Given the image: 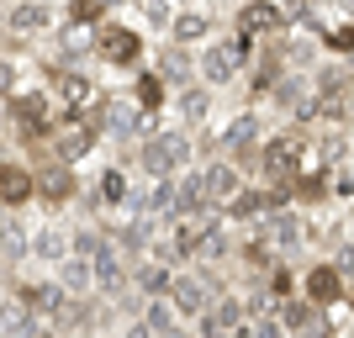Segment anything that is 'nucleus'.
I'll list each match as a JSON object with an SVG mask.
<instances>
[{"label":"nucleus","mask_w":354,"mask_h":338,"mask_svg":"<svg viewBox=\"0 0 354 338\" xmlns=\"http://www.w3.org/2000/svg\"><path fill=\"white\" fill-rule=\"evenodd\" d=\"M217 296H227V291H222V280L201 265V270H185V275H169L164 301H169V312H175V317H201Z\"/></svg>","instance_id":"nucleus-1"},{"label":"nucleus","mask_w":354,"mask_h":338,"mask_svg":"<svg viewBox=\"0 0 354 338\" xmlns=\"http://www.w3.org/2000/svg\"><path fill=\"white\" fill-rule=\"evenodd\" d=\"M101 111V106H95ZM95 111L90 117H64V122H53V133H48V148H53V164H80L90 153V148L101 143V122H95Z\"/></svg>","instance_id":"nucleus-2"},{"label":"nucleus","mask_w":354,"mask_h":338,"mask_svg":"<svg viewBox=\"0 0 354 338\" xmlns=\"http://www.w3.org/2000/svg\"><path fill=\"white\" fill-rule=\"evenodd\" d=\"M249 53L254 48L249 43H238V37H227V43H201V53H196V79L201 85H233L238 79V69L249 64Z\"/></svg>","instance_id":"nucleus-3"},{"label":"nucleus","mask_w":354,"mask_h":338,"mask_svg":"<svg viewBox=\"0 0 354 338\" xmlns=\"http://www.w3.org/2000/svg\"><path fill=\"white\" fill-rule=\"evenodd\" d=\"M11 127H16V138L21 143H48V133H53V117H48V101L43 95H11Z\"/></svg>","instance_id":"nucleus-4"},{"label":"nucleus","mask_w":354,"mask_h":338,"mask_svg":"<svg viewBox=\"0 0 354 338\" xmlns=\"http://www.w3.org/2000/svg\"><path fill=\"white\" fill-rule=\"evenodd\" d=\"M90 48H95L106 64H138L143 59V37H138L133 27H117V21H95Z\"/></svg>","instance_id":"nucleus-5"},{"label":"nucleus","mask_w":354,"mask_h":338,"mask_svg":"<svg viewBox=\"0 0 354 338\" xmlns=\"http://www.w3.org/2000/svg\"><path fill=\"white\" fill-rule=\"evenodd\" d=\"M344 296H349V275L333 265H312L307 275H301V301H312V307H339Z\"/></svg>","instance_id":"nucleus-6"},{"label":"nucleus","mask_w":354,"mask_h":338,"mask_svg":"<svg viewBox=\"0 0 354 338\" xmlns=\"http://www.w3.org/2000/svg\"><path fill=\"white\" fill-rule=\"evenodd\" d=\"M286 21H281V6L275 0H249L243 11H238V43L259 48V37H275Z\"/></svg>","instance_id":"nucleus-7"},{"label":"nucleus","mask_w":354,"mask_h":338,"mask_svg":"<svg viewBox=\"0 0 354 338\" xmlns=\"http://www.w3.org/2000/svg\"><path fill=\"white\" fill-rule=\"evenodd\" d=\"M11 296L37 317V323H48V328H53V312H59V301H64V291L53 285V280H16Z\"/></svg>","instance_id":"nucleus-8"},{"label":"nucleus","mask_w":354,"mask_h":338,"mask_svg":"<svg viewBox=\"0 0 354 338\" xmlns=\"http://www.w3.org/2000/svg\"><path fill=\"white\" fill-rule=\"evenodd\" d=\"M238 323H243V301H238V296H217V301L196 317V338H227Z\"/></svg>","instance_id":"nucleus-9"},{"label":"nucleus","mask_w":354,"mask_h":338,"mask_svg":"<svg viewBox=\"0 0 354 338\" xmlns=\"http://www.w3.org/2000/svg\"><path fill=\"white\" fill-rule=\"evenodd\" d=\"M275 101H281V111H291V122H317V101H312V85L301 74L275 79Z\"/></svg>","instance_id":"nucleus-10"},{"label":"nucleus","mask_w":354,"mask_h":338,"mask_svg":"<svg viewBox=\"0 0 354 338\" xmlns=\"http://www.w3.org/2000/svg\"><path fill=\"white\" fill-rule=\"evenodd\" d=\"M48 27H53V6H43V0H16L6 11V32L11 37H37Z\"/></svg>","instance_id":"nucleus-11"},{"label":"nucleus","mask_w":354,"mask_h":338,"mask_svg":"<svg viewBox=\"0 0 354 338\" xmlns=\"http://www.w3.org/2000/svg\"><path fill=\"white\" fill-rule=\"evenodd\" d=\"M259 243H270V249H286V254H291L296 243H301V217H296L291 206H281V212L259 217Z\"/></svg>","instance_id":"nucleus-12"},{"label":"nucleus","mask_w":354,"mask_h":338,"mask_svg":"<svg viewBox=\"0 0 354 338\" xmlns=\"http://www.w3.org/2000/svg\"><path fill=\"white\" fill-rule=\"evenodd\" d=\"M74 169H64V164H48V169H32V196H43L48 206H64L74 201Z\"/></svg>","instance_id":"nucleus-13"},{"label":"nucleus","mask_w":354,"mask_h":338,"mask_svg":"<svg viewBox=\"0 0 354 338\" xmlns=\"http://www.w3.org/2000/svg\"><path fill=\"white\" fill-rule=\"evenodd\" d=\"M43 333H53V328L37 323L16 296H0V338H43Z\"/></svg>","instance_id":"nucleus-14"},{"label":"nucleus","mask_w":354,"mask_h":338,"mask_svg":"<svg viewBox=\"0 0 354 338\" xmlns=\"http://www.w3.org/2000/svg\"><path fill=\"white\" fill-rule=\"evenodd\" d=\"M212 21L207 11H175L169 16V43L175 48H201V43H212Z\"/></svg>","instance_id":"nucleus-15"},{"label":"nucleus","mask_w":354,"mask_h":338,"mask_svg":"<svg viewBox=\"0 0 354 338\" xmlns=\"http://www.w3.org/2000/svg\"><path fill=\"white\" fill-rule=\"evenodd\" d=\"M201 185H207V201L212 206H227L238 191H243V175H238L227 159H212L207 169H201Z\"/></svg>","instance_id":"nucleus-16"},{"label":"nucleus","mask_w":354,"mask_h":338,"mask_svg":"<svg viewBox=\"0 0 354 338\" xmlns=\"http://www.w3.org/2000/svg\"><path fill=\"white\" fill-rule=\"evenodd\" d=\"M27 201H32V169L0 159V206H6V212H21Z\"/></svg>","instance_id":"nucleus-17"},{"label":"nucleus","mask_w":354,"mask_h":338,"mask_svg":"<svg viewBox=\"0 0 354 338\" xmlns=\"http://www.w3.org/2000/svg\"><path fill=\"white\" fill-rule=\"evenodd\" d=\"M153 74H159L164 85H180V90H185V85H196V59L185 53V48L169 43V48H159V59H153Z\"/></svg>","instance_id":"nucleus-18"},{"label":"nucleus","mask_w":354,"mask_h":338,"mask_svg":"<svg viewBox=\"0 0 354 338\" xmlns=\"http://www.w3.org/2000/svg\"><path fill=\"white\" fill-rule=\"evenodd\" d=\"M169 275H175V270L164 265V259H138V270H127V285H133L138 296H148V301H153V296H164L169 291Z\"/></svg>","instance_id":"nucleus-19"},{"label":"nucleus","mask_w":354,"mask_h":338,"mask_svg":"<svg viewBox=\"0 0 354 338\" xmlns=\"http://www.w3.org/2000/svg\"><path fill=\"white\" fill-rule=\"evenodd\" d=\"M27 243H32L27 222L16 217V212H6V217H0V265H21V259H27Z\"/></svg>","instance_id":"nucleus-20"},{"label":"nucleus","mask_w":354,"mask_h":338,"mask_svg":"<svg viewBox=\"0 0 354 338\" xmlns=\"http://www.w3.org/2000/svg\"><path fill=\"white\" fill-rule=\"evenodd\" d=\"M212 143L227 148V153H238V148H259V117H254V111H249V117H233Z\"/></svg>","instance_id":"nucleus-21"},{"label":"nucleus","mask_w":354,"mask_h":338,"mask_svg":"<svg viewBox=\"0 0 354 338\" xmlns=\"http://www.w3.org/2000/svg\"><path fill=\"white\" fill-rule=\"evenodd\" d=\"M27 259H48V265L69 259V233H64V227H37L32 243H27Z\"/></svg>","instance_id":"nucleus-22"},{"label":"nucleus","mask_w":354,"mask_h":338,"mask_svg":"<svg viewBox=\"0 0 354 338\" xmlns=\"http://www.w3.org/2000/svg\"><path fill=\"white\" fill-rule=\"evenodd\" d=\"M159 138V153L169 159V169H191V159H196V143H191V133H180V127H164V133H153Z\"/></svg>","instance_id":"nucleus-23"},{"label":"nucleus","mask_w":354,"mask_h":338,"mask_svg":"<svg viewBox=\"0 0 354 338\" xmlns=\"http://www.w3.org/2000/svg\"><path fill=\"white\" fill-rule=\"evenodd\" d=\"M64 296H95V285H90V259H59V280H53Z\"/></svg>","instance_id":"nucleus-24"},{"label":"nucleus","mask_w":354,"mask_h":338,"mask_svg":"<svg viewBox=\"0 0 354 338\" xmlns=\"http://www.w3.org/2000/svg\"><path fill=\"white\" fill-rule=\"evenodd\" d=\"M233 254H238V265L249 270L254 280H259V275H270V265H275V259H281V254L270 249V243H259V238H243V243H238Z\"/></svg>","instance_id":"nucleus-25"},{"label":"nucleus","mask_w":354,"mask_h":338,"mask_svg":"<svg viewBox=\"0 0 354 338\" xmlns=\"http://www.w3.org/2000/svg\"><path fill=\"white\" fill-rule=\"evenodd\" d=\"M275 312H281V301H275L265 285H254V291L243 296V323H270Z\"/></svg>","instance_id":"nucleus-26"},{"label":"nucleus","mask_w":354,"mask_h":338,"mask_svg":"<svg viewBox=\"0 0 354 338\" xmlns=\"http://www.w3.org/2000/svg\"><path fill=\"white\" fill-rule=\"evenodd\" d=\"M138 164H143V175H153V180H175L169 159L159 153V138H143V148H138Z\"/></svg>","instance_id":"nucleus-27"},{"label":"nucleus","mask_w":354,"mask_h":338,"mask_svg":"<svg viewBox=\"0 0 354 338\" xmlns=\"http://www.w3.org/2000/svg\"><path fill=\"white\" fill-rule=\"evenodd\" d=\"M138 323H143L148 333H164V328H175V312H169V301H164V296H153V301L143 307V317H138Z\"/></svg>","instance_id":"nucleus-28"},{"label":"nucleus","mask_w":354,"mask_h":338,"mask_svg":"<svg viewBox=\"0 0 354 338\" xmlns=\"http://www.w3.org/2000/svg\"><path fill=\"white\" fill-rule=\"evenodd\" d=\"M180 111H185L191 122H201V117L212 111V90H207V85H185V95H180Z\"/></svg>","instance_id":"nucleus-29"},{"label":"nucleus","mask_w":354,"mask_h":338,"mask_svg":"<svg viewBox=\"0 0 354 338\" xmlns=\"http://www.w3.org/2000/svg\"><path fill=\"white\" fill-rule=\"evenodd\" d=\"M138 106H143V111H159L164 106V79L159 74H138Z\"/></svg>","instance_id":"nucleus-30"},{"label":"nucleus","mask_w":354,"mask_h":338,"mask_svg":"<svg viewBox=\"0 0 354 338\" xmlns=\"http://www.w3.org/2000/svg\"><path fill=\"white\" fill-rule=\"evenodd\" d=\"M64 16H69L74 27H95V21H106V11L95 6V0H69V6H64Z\"/></svg>","instance_id":"nucleus-31"},{"label":"nucleus","mask_w":354,"mask_h":338,"mask_svg":"<svg viewBox=\"0 0 354 338\" xmlns=\"http://www.w3.org/2000/svg\"><path fill=\"white\" fill-rule=\"evenodd\" d=\"M101 201H111V206L127 201V180H122L117 169H106V180H101Z\"/></svg>","instance_id":"nucleus-32"},{"label":"nucleus","mask_w":354,"mask_h":338,"mask_svg":"<svg viewBox=\"0 0 354 338\" xmlns=\"http://www.w3.org/2000/svg\"><path fill=\"white\" fill-rule=\"evenodd\" d=\"M138 6H143V16L153 21V27H169V16H175V6H169V0H138Z\"/></svg>","instance_id":"nucleus-33"},{"label":"nucleus","mask_w":354,"mask_h":338,"mask_svg":"<svg viewBox=\"0 0 354 338\" xmlns=\"http://www.w3.org/2000/svg\"><path fill=\"white\" fill-rule=\"evenodd\" d=\"M328 48H333L339 59H344V53H349V48H354V32H349V21H339V27L328 32Z\"/></svg>","instance_id":"nucleus-34"},{"label":"nucleus","mask_w":354,"mask_h":338,"mask_svg":"<svg viewBox=\"0 0 354 338\" xmlns=\"http://www.w3.org/2000/svg\"><path fill=\"white\" fill-rule=\"evenodd\" d=\"M122 338H153V333H148V328H143V323H138V317H133V323L122 328Z\"/></svg>","instance_id":"nucleus-35"},{"label":"nucleus","mask_w":354,"mask_h":338,"mask_svg":"<svg viewBox=\"0 0 354 338\" xmlns=\"http://www.w3.org/2000/svg\"><path fill=\"white\" fill-rule=\"evenodd\" d=\"M153 338H191V333H180V328H164V333H153Z\"/></svg>","instance_id":"nucleus-36"},{"label":"nucleus","mask_w":354,"mask_h":338,"mask_svg":"<svg viewBox=\"0 0 354 338\" xmlns=\"http://www.w3.org/2000/svg\"><path fill=\"white\" fill-rule=\"evenodd\" d=\"M95 6H101V11H111V6H117V0H95Z\"/></svg>","instance_id":"nucleus-37"},{"label":"nucleus","mask_w":354,"mask_h":338,"mask_svg":"<svg viewBox=\"0 0 354 338\" xmlns=\"http://www.w3.org/2000/svg\"><path fill=\"white\" fill-rule=\"evenodd\" d=\"M80 338H106V333H80Z\"/></svg>","instance_id":"nucleus-38"},{"label":"nucleus","mask_w":354,"mask_h":338,"mask_svg":"<svg viewBox=\"0 0 354 338\" xmlns=\"http://www.w3.org/2000/svg\"><path fill=\"white\" fill-rule=\"evenodd\" d=\"M0 32H6V11H0Z\"/></svg>","instance_id":"nucleus-39"},{"label":"nucleus","mask_w":354,"mask_h":338,"mask_svg":"<svg viewBox=\"0 0 354 338\" xmlns=\"http://www.w3.org/2000/svg\"><path fill=\"white\" fill-rule=\"evenodd\" d=\"M43 338H59V333H43Z\"/></svg>","instance_id":"nucleus-40"},{"label":"nucleus","mask_w":354,"mask_h":338,"mask_svg":"<svg viewBox=\"0 0 354 338\" xmlns=\"http://www.w3.org/2000/svg\"><path fill=\"white\" fill-rule=\"evenodd\" d=\"M286 338H296V333H286Z\"/></svg>","instance_id":"nucleus-41"},{"label":"nucleus","mask_w":354,"mask_h":338,"mask_svg":"<svg viewBox=\"0 0 354 338\" xmlns=\"http://www.w3.org/2000/svg\"><path fill=\"white\" fill-rule=\"evenodd\" d=\"M43 6H48V0H43Z\"/></svg>","instance_id":"nucleus-42"}]
</instances>
